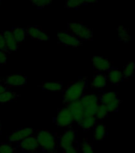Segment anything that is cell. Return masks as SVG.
Listing matches in <instances>:
<instances>
[{
    "label": "cell",
    "mask_w": 135,
    "mask_h": 153,
    "mask_svg": "<svg viewBox=\"0 0 135 153\" xmlns=\"http://www.w3.org/2000/svg\"><path fill=\"white\" fill-rule=\"evenodd\" d=\"M88 86V78L82 77L78 81L69 82V85L63 90V103L64 105L69 103L80 100L83 94L85 93Z\"/></svg>",
    "instance_id": "cell-1"
},
{
    "label": "cell",
    "mask_w": 135,
    "mask_h": 153,
    "mask_svg": "<svg viewBox=\"0 0 135 153\" xmlns=\"http://www.w3.org/2000/svg\"><path fill=\"white\" fill-rule=\"evenodd\" d=\"M36 137L39 147L47 152H52L58 145V138L57 135L46 129L38 131Z\"/></svg>",
    "instance_id": "cell-2"
},
{
    "label": "cell",
    "mask_w": 135,
    "mask_h": 153,
    "mask_svg": "<svg viewBox=\"0 0 135 153\" xmlns=\"http://www.w3.org/2000/svg\"><path fill=\"white\" fill-rule=\"evenodd\" d=\"M68 32L73 34L81 42L91 41L93 38L92 30L82 22H69L68 24Z\"/></svg>",
    "instance_id": "cell-3"
},
{
    "label": "cell",
    "mask_w": 135,
    "mask_h": 153,
    "mask_svg": "<svg viewBox=\"0 0 135 153\" xmlns=\"http://www.w3.org/2000/svg\"><path fill=\"white\" fill-rule=\"evenodd\" d=\"M83 104L86 115L95 116L100 105V97L93 93H84L80 99Z\"/></svg>",
    "instance_id": "cell-4"
},
{
    "label": "cell",
    "mask_w": 135,
    "mask_h": 153,
    "mask_svg": "<svg viewBox=\"0 0 135 153\" xmlns=\"http://www.w3.org/2000/svg\"><path fill=\"white\" fill-rule=\"evenodd\" d=\"M100 102L106 105L109 112H114L118 111L120 105L119 97L114 92H107L100 95Z\"/></svg>",
    "instance_id": "cell-5"
},
{
    "label": "cell",
    "mask_w": 135,
    "mask_h": 153,
    "mask_svg": "<svg viewBox=\"0 0 135 153\" xmlns=\"http://www.w3.org/2000/svg\"><path fill=\"white\" fill-rule=\"evenodd\" d=\"M74 122V118L69 108L65 105L64 107L60 108L57 112V117L54 119L55 124L60 128H66L71 126Z\"/></svg>",
    "instance_id": "cell-6"
},
{
    "label": "cell",
    "mask_w": 135,
    "mask_h": 153,
    "mask_svg": "<svg viewBox=\"0 0 135 153\" xmlns=\"http://www.w3.org/2000/svg\"><path fill=\"white\" fill-rule=\"evenodd\" d=\"M2 83L8 88L10 87H23L27 84V76L22 74H11L2 79Z\"/></svg>",
    "instance_id": "cell-7"
},
{
    "label": "cell",
    "mask_w": 135,
    "mask_h": 153,
    "mask_svg": "<svg viewBox=\"0 0 135 153\" xmlns=\"http://www.w3.org/2000/svg\"><path fill=\"white\" fill-rule=\"evenodd\" d=\"M59 43L62 45L70 47H79L82 45V42L68 31H60L57 34Z\"/></svg>",
    "instance_id": "cell-8"
},
{
    "label": "cell",
    "mask_w": 135,
    "mask_h": 153,
    "mask_svg": "<svg viewBox=\"0 0 135 153\" xmlns=\"http://www.w3.org/2000/svg\"><path fill=\"white\" fill-rule=\"evenodd\" d=\"M65 106L69 108V110L72 113L75 122L80 124L81 120H83V118L85 116L84 108H83V104L80 101V100L72 101V102L69 103V105H65Z\"/></svg>",
    "instance_id": "cell-9"
},
{
    "label": "cell",
    "mask_w": 135,
    "mask_h": 153,
    "mask_svg": "<svg viewBox=\"0 0 135 153\" xmlns=\"http://www.w3.org/2000/svg\"><path fill=\"white\" fill-rule=\"evenodd\" d=\"M76 137V131L72 128L68 129L58 138V145L63 150H65L67 148L73 146Z\"/></svg>",
    "instance_id": "cell-10"
},
{
    "label": "cell",
    "mask_w": 135,
    "mask_h": 153,
    "mask_svg": "<svg viewBox=\"0 0 135 153\" xmlns=\"http://www.w3.org/2000/svg\"><path fill=\"white\" fill-rule=\"evenodd\" d=\"M26 34L33 40L40 41H47L49 39V36L45 30H43L42 28L38 26H30L26 30Z\"/></svg>",
    "instance_id": "cell-11"
},
{
    "label": "cell",
    "mask_w": 135,
    "mask_h": 153,
    "mask_svg": "<svg viewBox=\"0 0 135 153\" xmlns=\"http://www.w3.org/2000/svg\"><path fill=\"white\" fill-rule=\"evenodd\" d=\"M34 132V130L31 128H23L17 129L11 131L8 136V140L10 142H20L24 139L32 136Z\"/></svg>",
    "instance_id": "cell-12"
},
{
    "label": "cell",
    "mask_w": 135,
    "mask_h": 153,
    "mask_svg": "<svg viewBox=\"0 0 135 153\" xmlns=\"http://www.w3.org/2000/svg\"><path fill=\"white\" fill-rule=\"evenodd\" d=\"M19 147L25 152H35L39 148L37 137L33 135L20 141Z\"/></svg>",
    "instance_id": "cell-13"
},
{
    "label": "cell",
    "mask_w": 135,
    "mask_h": 153,
    "mask_svg": "<svg viewBox=\"0 0 135 153\" xmlns=\"http://www.w3.org/2000/svg\"><path fill=\"white\" fill-rule=\"evenodd\" d=\"M93 67L98 72H107L111 69V62L101 56H94L91 59Z\"/></svg>",
    "instance_id": "cell-14"
},
{
    "label": "cell",
    "mask_w": 135,
    "mask_h": 153,
    "mask_svg": "<svg viewBox=\"0 0 135 153\" xmlns=\"http://www.w3.org/2000/svg\"><path fill=\"white\" fill-rule=\"evenodd\" d=\"M3 37H4L6 46L7 49V53H10L12 52L17 51L19 47V45L14 39V36L12 34L10 30H6L3 32Z\"/></svg>",
    "instance_id": "cell-15"
},
{
    "label": "cell",
    "mask_w": 135,
    "mask_h": 153,
    "mask_svg": "<svg viewBox=\"0 0 135 153\" xmlns=\"http://www.w3.org/2000/svg\"><path fill=\"white\" fill-rule=\"evenodd\" d=\"M107 84V76L102 73H99L93 76L91 82V85L92 88H95L96 89H102L106 87Z\"/></svg>",
    "instance_id": "cell-16"
},
{
    "label": "cell",
    "mask_w": 135,
    "mask_h": 153,
    "mask_svg": "<svg viewBox=\"0 0 135 153\" xmlns=\"http://www.w3.org/2000/svg\"><path fill=\"white\" fill-rule=\"evenodd\" d=\"M107 80L113 85H118L122 81L123 74L118 69H111L107 74Z\"/></svg>",
    "instance_id": "cell-17"
},
{
    "label": "cell",
    "mask_w": 135,
    "mask_h": 153,
    "mask_svg": "<svg viewBox=\"0 0 135 153\" xmlns=\"http://www.w3.org/2000/svg\"><path fill=\"white\" fill-rule=\"evenodd\" d=\"M97 123V119L95 118V116L93 115H86L83 118L80 123V126L83 129V130H90L92 128H95Z\"/></svg>",
    "instance_id": "cell-18"
},
{
    "label": "cell",
    "mask_w": 135,
    "mask_h": 153,
    "mask_svg": "<svg viewBox=\"0 0 135 153\" xmlns=\"http://www.w3.org/2000/svg\"><path fill=\"white\" fill-rule=\"evenodd\" d=\"M38 86L44 90L51 91V92H59V91H61L63 88V82L61 81L42 82Z\"/></svg>",
    "instance_id": "cell-19"
},
{
    "label": "cell",
    "mask_w": 135,
    "mask_h": 153,
    "mask_svg": "<svg viewBox=\"0 0 135 153\" xmlns=\"http://www.w3.org/2000/svg\"><path fill=\"white\" fill-rule=\"evenodd\" d=\"M21 97L20 94L15 93L14 91L7 90L4 93L0 94V104H7L14 100H16Z\"/></svg>",
    "instance_id": "cell-20"
},
{
    "label": "cell",
    "mask_w": 135,
    "mask_h": 153,
    "mask_svg": "<svg viewBox=\"0 0 135 153\" xmlns=\"http://www.w3.org/2000/svg\"><path fill=\"white\" fill-rule=\"evenodd\" d=\"M11 33L14 36V39L17 42V43L19 45H21V43L23 42L25 39H26V30L22 27H14L11 30Z\"/></svg>",
    "instance_id": "cell-21"
},
{
    "label": "cell",
    "mask_w": 135,
    "mask_h": 153,
    "mask_svg": "<svg viewBox=\"0 0 135 153\" xmlns=\"http://www.w3.org/2000/svg\"><path fill=\"white\" fill-rule=\"evenodd\" d=\"M107 134L106 126L103 124H98L95 126V132H94V138L95 140H103L105 138Z\"/></svg>",
    "instance_id": "cell-22"
},
{
    "label": "cell",
    "mask_w": 135,
    "mask_h": 153,
    "mask_svg": "<svg viewBox=\"0 0 135 153\" xmlns=\"http://www.w3.org/2000/svg\"><path fill=\"white\" fill-rule=\"evenodd\" d=\"M117 30L119 33L120 40L124 42H129L132 39V37L129 33V30L126 28H125L124 26H119V28L117 29Z\"/></svg>",
    "instance_id": "cell-23"
},
{
    "label": "cell",
    "mask_w": 135,
    "mask_h": 153,
    "mask_svg": "<svg viewBox=\"0 0 135 153\" xmlns=\"http://www.w3.org/2000/svg\"><path fill=\"white\" fill-rule=\"evenodd\" d=\"M108 113H109V112H108L106 105H103V104L100 103L97 108V111L95 112V117L97 119V120H103L105 117H107Z\"/></svg>",
    "instance_id": "cell-24"
},
{
    "label": "cell",
    "mask_w": 135,
    "mask_h": 153,
    "mask_svg": "<svg viewBox=\"0 0 135 153\" xmlns=\"http://www.w3.org/2000/svg\"><path fill=\"white\" fill-rule=\"evenodd\" d=\"M135 72V62H131L126 65L123 69V76L124 77H131L134 75Z\"/></svg>",
    "instance_id": "cell-25"
},
{
    "label": "cell",
    "mask_w": 135,
    "mask_h": 153,
    "mask_svg": "<svg viewBox=\"0 0 135 153\" xmlns=\"http://www.w3.org/2000/svg\"><path fill=\"white\" fill-rule=\"evenodd\" d=\"M53 0H30V2L35 7L38 8H43V7H47L52 2Z\"/></svg>",
    "instance_id": "cell-26"
},
{
    "label": "cell",
    "mask_w": 135,
    "mask_h": 153,
    "mask_svg": "<svg viewBox=\"0 0 135 153\" xmlns=\"http://www.w3.org/2000/svg\"><path fill=\"white\" fill-rule=\"evenodd\" d=\"M15 148L10 144L7 143H0V153H14Z\"/></svg>",
    "instance_id": "cell-27"
},
{
    "label": "cell",
    "mask_w": 135,
    "mask_h": 153,
    "mask_svg": "<svg viewBox=\"0 0 135 153\" xmlns=\"http://www.w3.org/2000/svg\"><path fill=\"white\" fill-rule=\"evenodd\" d=\"M82 5H83L82 0H67L66 1V7L70 10L79 8Z\"/></svg>",
    "instance_id": "cell-28"
},
{
    "label": "cell",
    "mask_w": 135,
    "mask_h": 153,
    "mask_svg": "<svg viewBox=\"0 0 135 153\" xmlns=\"http://www.w3.org/2000/svg\"><path fill=\"white\" fill-rule=\"evenodd\" d=\"M81 151L82 153H95L92 144L86 140L83 141L81 145Z\"/></svg>",
    "instance_id": "cell-29"
},
{
    "label": "cell",
    "mask_w": 135,
    "mask_h": 153,
    "mask_svg": "<svg viewBox=\"0 0 135 153\" xmlns=\"http://www.w3.org/2000/svg\"><path fill=\"white\" fill-rule=\"evenodd\" d=\"M0 50L2 51H4L7 53V46H6V42H5L4 37H3V33H0Z\"/></svg>",
    "instance_id": "cell-30"
},
{
    "label": "cell",
    "mask_w": 135,
    "mask_h": 153,
    "mask_svg": "<svg viewBox=\"0 0 135 153\" xmlns=\"http://www.w3.org/2000/svg\"><path fill=\"white\" fill-rule=\"evenodd\" d=\"M7 53L4 51L0 50V65H5L7 64Z\"/></svg>",
    "instance_id": "cell-31"
},
{
    "label": "cell",
    "mask_w": 135,
    "mask_h": 153,
    "mask_svg": "<svg viewBox=\"0 0 135 153\" xmlns=\"http://www.w3.org/2000/svg\"><path fill=\"white\" fill-rule=\"evenodd\" d=\"M64 153H79V152L76 150V148H74L73 146H72L70 148H67L65 150H64Z\"/></svg>",
    "instance_id": "cell-32"
},
{
    "label": "cell",
    "mask_w": 135,
    "mask_h": 153,
    "mask_svg": "<svg viewBox=\"0 0 135 153\" xmlns=\"http://www.w3.org/2000/svg\"><path fill=\"white\" fill-rule=\"evenodd\" d=\"M8 89H9V88H7V86H5L3 84L0 82V94L2 93H4L5 91L8 90Z\"/></svg>",
    "instance_id": "cell-33"
},
{
    "label": "cell",
    "mask_w": 135,
    "mask_h": 153,
    "mask_svg": "<svg viewBox=\"0 0 135 153\" xmlns=\"http://www.w3.org/2000/svg\"><path fill=\"white\" fill-rule=\"evenodd\" d=\"M83 4H90V3H95L98 2V0H82Z\"/></svg>",
    "instance_id": "cell-34"
},
{
    "label": "cell",
    "mask_w": 135,
    "mask_h": 153,
    "mask_svg": "<svg viewBox=\"0 0 135 153\" xmlns=\"http://www.w3.org/2000/svg\"><path fill=\"white\" fill-rule=\"evenodd\" d=\"M2 132V121L0 120V134Z\"/></svg>",
    "instance_id": "cell-35"
},
{
    "label": "cell",
    "mask_w": 135,
    "mask_h": 153,
    "mask_svg": "<svg viewBox=\"0 0 135 153\" xmlns=\"http://www.w3.org/2000/svg\"><path fill=\"white\" fill-rule=\"evenodd\" d=\"M0 2H1V0H0Z\"/></svg>",
    "instance_id": "cell-36"
}]
</instances>
